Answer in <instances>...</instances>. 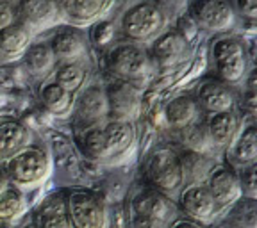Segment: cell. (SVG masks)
Returning <instances> with one entry per match:
<instances>
[{
	"instance_id": "cell-7",
	"label": "cell",
	"mask_w": 257,
	"mask_h": 228,
	"mask_svg": "<svg viewBox=\"0 0 257 228\" xmlns=\"http://www.w3.org/2000/svg\"><path fill=\"white\" fill-rule=\"evenodd\" d=\"M214 70L221 82L236 86L246 79L248 73V52L245 43L234 36H221L211 48Z\"/></svg>"
},
{
	"instance_id": "cell-12",
	"label": "cell",
	"mask_w": 257,
	"mask_h": 228,
	"mask_svg": "<svg viewBox=\"0 0 257 228\" xmlns=\"http://www.w3.org/2000/svg\"><path fill=\"white\" fill-rule=\"evenodd\" d=\"M107 95V107H109V120L127 121L134 123L141 114L143 107V98L138 86L128 84V82H114L105 89Z\"/></svg>"
},
{
	"instance_id": "cell-38",
	"label": "cell",
	"mask_w": 257,
	"mask_h": 228,
	"mask_svg": "<svg viewBox=\"0 0 257 228\" xmlns=\"http://www.w3.org/2000/svg\"><path fill=\"white\" fill-rule=\"evenodd\" d=\"M170 228H205V226L200 223H197V221L188 219V217H177Z\"/></svg>"
},
{
	"instance_id": "cell-28",
	"label": "cell",
	"mask_w": 257,
	"mask_h": 228,
	"mask_svg": "<svg viewBox=\"0 0 257 228\" xmlns=\"http://www.w3.org/2000/svg\"><path fill=\"white\" fill-rule=\"evenodd\" d=\"M181 132H182V143H184L188 152L200 153V155H207V157H213V153L218 152L213 146V143H211V139H209L204 121L197 120L195 123L182 128Z\"/></svg>"
},
{
	"instance_id": "cell-39",
	"label": "cell",
	"mask_w": 257,
	"mask_h": 228,
	"mask_svg": "<svg viewBox=\"0 0 257 228\" xmlns=\"http://www.w3.org/2000/svg\"><path fill=\"white\" fill-rule=\"evenodd\" d=\"M9 185V182H8V178H6V175L2 173V169H0V192L4 191L6 187Z\"/></svg>"
},
{
	"instance_id": "cell-27",
	"label": "cell",
	"mask_w": 257,
	"mask_h": 228,
	"mask_svg": "<svg viewBox=\"0 0 257 228\" xmlns=\"http://www.w3.org/2000/svg\"><path fill=\"white\" fill-rule=\"evenodd\" d=\"M52 75H54V82L57 86H61L63 89L75 95L84 86L86 77H88V70H86V66L82 63H63V64H57Z\"/></svg>"
},
{
	"instance_id": "cell-34",
	"label": "cell",
	"mask_w": 257,
	"mask_h": 228,
	"mask_svg": "<svg viewBox=\"0 0 257 228\" xmlns=\"http://www.w3.org/2000/svg\"><path fill=\"white\" fill-rule=\"evenodd\" d=\"M234 11L245 20L255 22L257 20V0H234Z\"/></svg>"
},
{
	"instance_id": "cell-25",
	"label": "cell",
	"mask_w": 257,
	"mask_h": 228,
	"mask_svg": "<svg viewBox=\"0 0 257 228\" xmlns=\"http://www.w3.org/2000/svg\"><path fill=\"white\" fill-rule=\"evenodd\" d=\"M32 34L25 29L20 22H15L9 27L0 31V54L6 57L24 56L25 50L31 47Z\"/></svg>"
},
{
	"instance_id": "cell-21",
	"label": "cell",
	"mask_w": 257,
	"mask_h": 228,
	"mask_svg": "<svg viewBox=\"0 0 257 228\" xmlns=\"http://www.w3.org/2000/svg\"><path fill=\"white\" fill-rule=\"evenodd\" d=\"M32 144V132L16 120H0V162Z\"/></svg>"
},
{
	"instance_id": "cell-17",
	"label": "cell",
	"mask_w": 257,
	"mask_h": 228,
	"mask_svg": "<svg viewBox=\"0 0 257 228\" xmlns=\"http://www.w3.org/2000/svg\"><path fill=\"white\" fill-rule=\"evenodd\" d=\"M195 102H197L200 112H205V114L229 112L236 107V93H234L232 86L216 79H209L198 88Z\"/></svg>"
},
{
	"instance_id": "cell-35",
	"label": "cell",
	"mask_w": 257,
	"mask_h": 228,
	"mask_svg": "<svg viewBox=\"0 0 257 228\" xmlns=\"http://www.w3.org/2000/svg\"><path fill=\"white\" fill-rule=\"evenodd\" d=\"M16 22V6L13 0H0V31Z\"/></svg>"
},
{
	"instance_id": "cell-33",
	"label": "cell",
	"mask_w": 257,
	"mask_h": 228,
	"mask_svg": "<svg viewBox=\"0 0 257 228\" xmlns=\"http://www.w3.org/2000/svg\"><path fill=\"white\" fill-rule=\"evenodd\" d=\"M255 164L246 166V168L237 169V176H239V185H241V194L243 198H250L255 200L257 198V180H255Z\"/></svg>"
},
{
	"instance_id": "cell-8",
	"label": "cell",
	"mask_w": 257,
	"mask_h": 228,
	"mask_svg": "<svg viewBox=\"0 0 257 228\" xmlns=\"http://www.w3.org/2000/svg\"><path fill=\"white\" fill-rule=\"evenodd\" d=\"M64 196L70 228H107V208L98 194L86 189H72L64 192Z\"/></svg>"
},
{
	"instance_id": "cell-31",
	"label": "cell",
	"mask_w": 257,
	"mask_h": 228,
	"mask_svg": "<svg viewBox=\"0 0 257 228\" xmlns=\"http://www.w3.org/2000/svg\"><path fill=\"white\" fill-rule=\"evenodd\" d=\"M234 205H236V210H234V219L237 223L236 228H255V200L243 198Z\"/></svg>"
},
{
	"instance_id": "cell-14",
	"label": "cell",
	"mask_w": 257,
	"mask_h": 228,
	"mask_svg": "<svg viewBox=\"0 0 257 228\" xmlns=\"http://www.w3.org/2000/svg\"><path fill=\"white\" fill-rule=\"evenodd\" d=\"M72 114H75L77 128L79 130L107 120L109 107L105 89L102 86L93 84L88 86L84 91H80V95L75 96V105H73Z\"/></svg>"
},
{
	"instance_id": "cell-5",
	"label": "cell",
	"mask_w": 257,
	"mask_h": 228,
	"mask_svg": "<svg viewBox=\"0 0 257 228\" xmlns=\"http://www.w3.org/2000/svg\"><path fill=\"white\" fill-rule=\"evenodd\" d=\"M165 11L156 2L140 0L121 15L120 32L125 41L143 45L159 36L161 32L165 31Z\"/></svg>"
},
{
	"instance_id": "cell-32",
	"label": "cell",
	"mask_w": 257,
	"mask_h": 228,
	"mask_svg": "<svg viewBox=\"0 0 257 228\" xmlns=\"http://www.w3.org/2000/svg\"><path fill=\"white\" fill-rule=\"evenodd\" d=\"M114 29H116L114 24L109 20L96 22V24L91 27V32H89V40H91V43L98 48L109 47V45L112 43V40H114V34H116Z\"/></svg>"
},
{
	"instance_id": "cell-29",
	"label": "cell",
	"mask_w": 257,
	"mask_h": 228,
	"mask_svg": "<svg viewBox=\"0 0 257 228\" xmlns=\"http://www.w3.org/2000/svg\"><path fill=\"white\" fill-rule=\"evenodd\" d=\"M25 210H27V200L20 189L8 185L0 192V223H13L20 219Z\"/></svg>"
},
{
	"instance_id": "cell-40",
	"label": "cell",
	"mask_w": 257,
	"mask_h": 228,
	"mask_svg": "<svg viewBox=\"0 0 257 228\" xmlns=\"http://www.w3.org/2000/svg\"><path fill=\"white\" fill-rule=\"evenodd\" d=\"M0 228H15L11 223H0Z\"/></svg>"
},
{
	"instance_id": "cell-9",
	"label": "cell",
	"mask_w": 257,
	"mask_h": 228,
	"mask_svg": "<svg viewBox=\"0 0 257 228\" xmlns=\"http://www.w3.org/2000/svg\"><path fill=\"white\" fill-rule=\"evenodd\" d=\"M16 22L29 29L32 36L66 20L64 8L57 0H16Z\"/></svg>"
},
{
	"instance_id": "cell-18",
	"label": "cell",
	"mask_w": 257,
	"mask_h": 228,
	"mask_svg": "<svg viewBox=\"0 0 257 228\" xmlns=\"http://www.w3.org/2000/svg\"><path fill=\"white\" fill-rule=\"evenodd\" d=\"M225 155L232 169H241L257 162V128L253 123L239 128L232 143L225 148Z\"/></svg>"
},
{
	"instance_id": "cell-19",
	"label": "cell",
	"mask_w": 257,
	"mask_h": 228,
	"mask_svg": "<svg viewBox=\"0 0 257 228\" xmlns=\"http://www.w3.org/2000/svg\"><path fill=\"white\" fill-rule=\"evenodd\" d=\"M204 125L214 148L225 150L241 128V120L234 111L216 112V114H207Z\"/></svg>"
},
{
	"instance_id": "cell-24",
	"label": "cell",
	"mask_w": 257,
	"mask_h": 228,
	"mask_svg": "<svg viewBox=\"0 0 257 228\" xmlns=\"http://www.w3.org/2000/svg\"><path fill=\"white\" fill-rule=\"evenodd\" d=\"M24 64L34 79H47L52 75L57 63L48 43H31L24 54Z\"/></svg>"
},
{
	"instance_id": "cell-26",
	"label": "cell",
	"mask_w": 257,
	"mask_h": 228,
	"mask_svg": "<svg viewBox=\"0 0 257 228\" xmlns=\"http://www.w3.org/2000/svg\"><path fill=\"white\" fill-rule=\"evenodd\" d=\"M109 2L111 0H70L64 6V15L72 24L84 25L100 18L109 8Z\"/></svg>"
},
{
	"instance_id": "cell-10",
	"label": "cell",
	"mask_w": 257,
	"mask_h": 228,
	"mask_svg": "<svg viewBox=\"0 0 257 228\" xmlns=\"http://www.w3.org/2000/svg\"><path fill=\"white\" fill-rule=\"evenodd\" d=\"M175 203L179 212L184 214L188 219L204 224V226L213 223L220 212V208L214 203L213 196L209 194L204 184H186L179 191V198Z\"/></svg>"
},
{
	"instance_id": "cell-37",
	"label": "cell",
	"mask_w": 257,
	"mask_h": 228,
	"mask_svg": "<svg viewBox=\"0 0 257 228\" xmlns=\"http://www.w3.org/2000/svg\"><path fill=\"white\" fill-rule=\"evenodd\" d=\"M177 31H179L182 36H184L186 41H191L193 38L197 36L198 27H197V24L193 22L191 16H182L181 20H179V25H177Z\"/></svg>"
},
{
	"instance_id": "cell-2",
	"label": "cell",
	"mask_w": 257,
	"mask_h": 228,
	"mask_svg": "<svg viewBox=\"0 0 257 228\" xmlns=\"http://www.w3.org/2000/svg\"><path fill=\"white\" fill-rule=\"evenodd\" d=\"M179 214L175 200L152 185L136 187L127 201L128 228H170Z\"/></svg>"
},
{
	"instance_id": "cell-15",
	"label": "cell",
	"mask_w": 257,
	"mask_h": 228,
	"mask_svg": "<svg viewBox=\"0 0 257 228\" xmlns=\"http://www.w3.org/2000/svg\"><path fill=\"white\" fill-rule=\"evenodd\" d=\"M154 64L159 68H173L188 59L189 41L184 40L177 29L163 31L157 38L152 40V47L149 50Z\"/></svg>"
},
{
	"instance_id": "cell-4",
	"label": "cell",
	"mask_w": 257,
	"mask_h": 228,
	"mask_svg": "<svg viewBox=\"0 0 257 228\" xmlns=\"http://www.w3.org/2000/svg\"><path fill=\"white\" fill-rule=\"evenodd\" d=\"M2 164V173L8 178L9 185H15L20 191L40 187L52 171V160L48 153L34 144L20 150Z\"/></svg>"
},
{
	"instance_id": "cell-20",
	"label": "cell",
	"mask_w": 257,
	"mask_h": 228,
	"mask_svg": "<svg viewBox=\"0 0 257 228\" xmlns=\"http://www.w3.org/2000/svg\"><path fill=\"white\" fill-rule=\"evenodd\" d=\"M34 228H70L64 192H52L38 205Z\"/></svg>"
},
{
	"instance_id": "cell-6",
	"label": "cell",
	"mask_w": 257,
	"mask_h": 228,
	"mask_svg": "<svg viewBox=\"0 0 257 228\" xmlns=\"http://www.w3.org/2000/svg\"><path fill=\"white\" fill-rule=\"evenodd\" d=\"M145 176L149 185L165 192L170 198L179 194L184 187L182 157L172 146H161L149 157L145 164Z\"/></svg>"
},
{
	"instance_id": "cell-30",
	"label": "cell",
	"mask_w": 257,
	"mask_h": 228,
	"mask_svg": "<svg viewBox=\"0 0 257 228\" xmlns=\"http://www.w3.org/2000/svg\"><path fill=\"white\" fill-rule=\"evenodd\" d=\"M182 157V168H184V185L186 184H204L209 171L213 169L214 162L211 157L200 153L186 152Z\"/></svg>"
},
{
	"instance_id": "cell-1",
	"label": "cell",
	"mask_w": 257,
	"mask_h": 228,
	"mask_svg": "<svg viewBox=\"0 0 257 228\" xmlns=\"http://www.w3.org/2000/svg\"><path fill=\"white\" fill-rule=\"evenodd\" d=\"M136 143L134 123L104 120L79 130V144L86 157L96 162H111L123 157Z\"/></svg>"
},
{
	"instance_id": "cell-41",
	"label": "cell",
	"mask_w": 257,
	"mask_h": 228,
	"mask_svg": "<svg viewBox=\"0 0 257 228\" xmlns=\"http://www.w3.org/2000/svg\"><path fill=\"white\" fill-rule=\"evenodd\" d=\"M57 2H59V4H61V6H63V8H64V6H66V4H68V2H70V0H57Z\"/></svg>"
},
{
	"instance_id": "cell-22",
	"label": "cell",
	"mask_w": 257,
	"mask_h": 228,
	"mask_svg": "<svg viewBox=\"0 0 257 228\" xmlns=\"http://www.w3.org/2000/svg\"><path fill=\"white\" fill-rule=\"evenodd\" d=\"M40 105L43 107L45 112H48L54 118H68L73 112V105H75V95L56 82H47L40 88V95H38Z\"/></svg>"
},
{
	"instance_id": "cell-16",
	"label": "cell",
	"mask_w": 257,
	"mask_h": 228,
	"mask_svg": "<svg viewBox=\"0 0 257 228\" xmlns=\"http://www.w3.org/2000/svg\"><path fill=\"white\" fill-rule=\"evenodd\" d=\"M57 64L63 63H82L88 59V40L80 31L72 27L59 29L48 41Z\"/></svg>"
},
{
	"instance_id": "cell-13",
	"label": "cell",
	"mask_w": 257,
	"mask_h": 228,
	"mask_svg": "<svg viewBox=\"0 0 257 228\" xmlns=\"http://www.w3.org/2000/svg\"><path fill=\"white\" fill-rule=\"evenodd\" d=\"M204 185L207 187L209 194L213 196L218 208L232 207L237 200L243 198L239 185V176L237 171L232 169L229 164H214L209 171Z\"/></svg>"
},
{
	"instance_id": "cell-3",
	"label": "cell",
	"mask_w": 257,
	"mask_h": 228,
	"mask_svg": "<svg viewBox=\"0 0 257 228\" xmlns=\"http://www.w3.org/2000/svg\"><path fill=\"white\" fill-rule=\"evenodd\" d=\"M107 72L120 82L140 86L152 77L156 64L143 45L121 41L112 45L105 56Z\"/></svg>"
},
{
	"instance_id": "cell-36",
	"label": "cell",
	"mask_w": 257,
	"mask_h": 228,
	"mask_svg": "<svg viewBox=\"0 0 257 228\" xmlns=\"http://www.w3.org/2000/svg\"><path fill=\"white\" fill-rule=\"evenodd\" d=\"M243 109L248 111L250 116H253V112H255V86H253V73H250L248 84H246V91L243 93Z\"/></svg>"
},
{
	"instance_id": "cell-23",
	"label": "cell",
	"mask_w": 257,
	"mask_h": 228,
	"mask_svg": "<svg viewBox=\"0 0 257 228\" xmlns=\"http://www.w3.org/2000/svg\"><path fill=\"white\" fill-rule=\"evenodd\" d=\"M165 120L172 128L182 130L188 125L200 120V109L193 96H175L165 107Z\"/></svg>"
},
{
	"instance_id": "cell-11",
	"label": "cell",
	"mask_w": 257,
	"mask_h": 228,
	"mask_svg": "<svg viewBox=\"0 0 257 228\" xmlns=\"http://www.w3.org/2000/svg\"><path fill=\"white\" fill-rule=\"evenodd\" d=\"M193 22L207 32H227L236 24V11L229 0H195L191 6Z\"/></svg>"
}]
</instances>
